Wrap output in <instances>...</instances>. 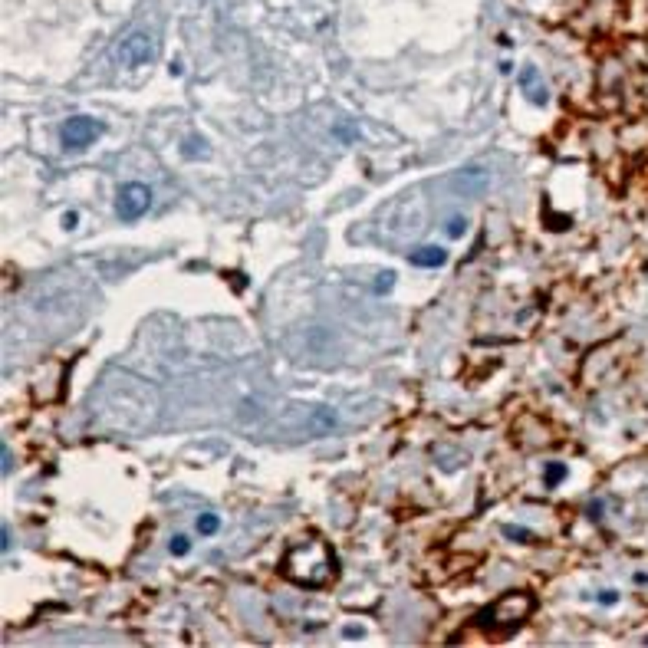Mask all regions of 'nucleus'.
I'll list each match as a JSON object with an SVG mask.
<instances>
[{"mask_svg": "<svg viewBox=\"0 0 648 648\" xmlns=\"http://www.w3.org/2000/svg\"><path fill=\"white\" fill-rule=\"evenodd\" d=\"M533 606H537L533 596H527V592H510V596L494 599V602H490V606H487L470 625H478V629H480V625H484V629H490V625H497V629L520 625L523 619L533 612Z\"/></svg>", "mask_w": 648, "mask_h": 648, "instance_id": "nucleus-1", "label": "nucleus"}, {"mask_svg": "<svg viewBox=\"0 0 648 648\" xmlns=\"http://www.w3.org/2000/svg\"><path fill=\"white\" fill-rule=\"evenodd\" d=\"M99 135H103V122L93 119V115H69V119L60 125V145L66 148V152L89 148Z\"/></svg>", "mask_w": 648, "mask_h": 648, "instance_id": "nucleus-2", "label": "nucleus"}, {"mask_svg": "<svg viewBox=\"0 0 648 648\" xmlns=\"http://www.w3.org/2000/svg\"><path fill=\"white\" fill-rule=\"evenodd\" d=\"M148 205H152V188H148L145 181H125L119 188V195H115V214L125 224L138 221L148 211Z\"/></svg>", "mask_w": 648, "mask_h": 648, "instance_id": "nucleus-3", "label": "nucleus"}, {"mask_svg": "<svg viewBox=\"0 0 648 648\" xmlns=\"http://www.w3.org/2000/svg\"><path fill=\"white\" fill-rule=\"evenodd\" d=\"M155 56V43L145 30H132L125 40L115 46V60L122 63L125 69H138V66H148Z\"/></svg>", "mask_w": 648, "mask_h": 648, "instance_id": "nucleus-4", "label": "nucleus"}, {"mask_svg": "<svg viewBox=\"0 0 648 648\" xmlns=\"http://www.w3.org/2000/svg\"><path fill=\"white\" fill-rule=\"evenodd\" d=\"M520 89H523V93H527L537 106H546V103H550V93H546L543 79H540V73H537L533 66H527V69L520 73Z\"/></svg>", "mask_w": 648, "mask_h": 648, "instance_id": "nucleus-5", "label": "nucleus"}, {"mask_svg": "<svg viewBox=\"0 0 648 648\" xmlns=\"http://www.w3.org/2000/svg\"><path fill=\"white\" fill-rule=\"evenodd\" d=\"M408 260L415 267H444L448 264V250L444 247H418V250H411Z\"/></svg>", "mask_w": 648, "mask_h": 648, "instance_id": "nucleus-6", "label": "nucleus"}, {"mask_svg": "<svg viewBox=\"0 0 648 648\" xmlns=\"http://www.w3.org/2000/svg\"><path fill=\"white\" fill-rule=\"evenodd\" d=\"M195 527H197V533H201V537H214V533L221 530V517H217V513H201Z\"/></svg>", "mask_w": 648, "mask_h": 648, "instance_id": "nucleus-7", "label": "nucleus"}, {"mask_svg": "<svg viewBox=\"0 0 648 648\" xmlns=\"http://www.w3.org/2000/svg\"><path fill=\"white\" fill-rule=\"evenodd\" d=\"M464 230H468V217H464V214H458V217H451V221L444 224V234H448V237H464Z\"/></svg>", "mask_w": 648, "mask_h": 648, "instance_id": "nucleus-8", "label": "nucleus"}, {"mask_svg": "<svg viewBox=\"0 0 648 648\" xmlns=\"http://www.w3.org/2000/svg\"><path fill=\"white\" fill-rule=\"evenodd\" d=\"M546 487H556L560 480H566V464H546Z\"/></svg>", "mask_w": 648, "mask_h": 648, "instance_id": "nucleus-9", "label": "nucleus"}, {"mask_svg": "<svg viewBox=\"0 0 648 648\" xmlns=\"http://www.w3.org/2000/svg\"><path fill=\"white\" fill-rule=\"evenodd\" d=\"M168 550H171L175 556H185V553L191 550V540L185 537V533H175V537H171V546H168Z\"/></svg>", "mask_w": 648, "mask_h": 648, "instance_id": "nucleus-10", "label": "nucleus"}, {"mask_svg": "<svg viewBox=\"0 0 648 648\" xmlns=\"http://www.w3.org/2000/svg\"><path fill=\"white\" fill-rule=\"evenodd\" d=\"M503 537L523 540V543H527V540H533V533H530V530H523V527H503Z\"/></svg>", "mask_w": 648, "mask_h": 648, "instance_id": "nucleus-11", "label": "nucleus"}, {"mask_svg": "<svg viewBox=\"0 0 648 648\" xmlns=\"http://www.w3.org/2000/svg\"><path fill=\"white\" fill-rule=\"evenodd\" d=\"M10 546H14V533H10V527H7V523H4V527H0V550H4V553H7Z\"/></svg>", "mask_w": 648, "mask_h": 648, "instance_id": "nucleus-12", "label": "nucleus"}, {"mask_svg": "<svg viewBox=\"0 0 648 648\" xmlns=\"http://www.w3.org/2000/svg\"><path fill=\"white\" fill-rule=\"evenodd\" d=\"M0 464H4V474H10V464H14V458H10V451H7V444H0Z\"/></svg>", "mask_w": 648, "mask_h": 648, "instance_id": "nucleus-13", "label": "nucleus"}, {"mask_svg": "<svg viewBox=\"0 0 648 648\" xmlns=\"http://www.w3.org/2000/svg\"><path fill=\"white\" fill-rule=\"evenodd\" d=\"M392 280H395V277H392L389 270H385L382 277H379V293H389V290H392Z\"/></svg>", "mask_w": 648, "mask_h": 648, "instance_id": "nucleus-14", "label": "nucleus"}, {"mask_svg": "<svg viewBox=\"0 0 648 648\" xmlns=\"http://www.w3.org/2000/svg\"><path fill=\"white\" fill-rule=\"evenodd\" d=\"M599 602H602V606H615V602H619V592H599Z\"/></svg>", "mask_w": 648, "mask_h": 648, "instance_id": "nucleus-15", "label": "nucleus"}]
</instances>
